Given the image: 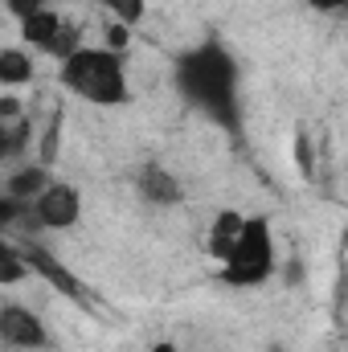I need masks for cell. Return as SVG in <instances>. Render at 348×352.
<instances>
[{
	"instance_id": "2",
	"label": "cell",
	"mask_w": 348,
	"mask_h": 352,
	"mask_svg": "<svg viewBox=\"0 0 348 352\" xmlns=\"http://www.w3.org/2000/svg\"><path fill=\"white\" fill-rule=\"evenodd\" d=\"M234 78H238V70H234L230 54L217 50V45H201V50H193L180 62V87H184V94L193 102L209 107V111H221L234 98Z\"/></svg>"
},
{
	"instance_id": "11",
	"label": "cell",
	"mask_w": 348,
	"mask_h": 352,
	"mask_svg": "<svg viewBox=\"0 0 348 352\" xmlns=\"http://www.w3.org/2000/svg\"><path fill=\"white\" fill-rule=\"evenodd\" d=\"M29 254V263H33V274H45L58 291H66V295H78V278L66 270V266L58 263L54 254H45V250H25Z\"/></svg>"
},
{
	"instance_id": "14",
	"label": "cell",
	"mask_w": 348,
	"mask_h": 352,
	"mask_svg": "<svg viewBox=\"0 0 348 352\" xmlns=\"http://www.w3.org/2000/svg\"><path fill=\"white\" fill-rule=\"evenodd\" d=\"M29 140V115L17 119V123H0V144H4V160H12Z\"/></svg>"
},
{
	"instance_id": "1",
	"label": "cell",
	"mask_w": 348,
	"mask_h": 352,
	"mask_svg": "<svg viewBox=\"0 0 348 352\" xmlns=\"http://www.w3.org/2000/svg\"><path fill=\"white\" fill-rule=\"evenodd\" d=\"M58 78L70 94H78L90 107H123V102H131V82H127L123 54H115L107 45H83L78 54L58 62Z\"/></svg>"
},
{
	"instance_id": "4",
	"label": "cell",
	"mask_w": 348,
	"mask_h": 352,
	"mask_svg": "<svg viewBox=\"0 0 348 352\" xmlns=\"http://www.w3.org/2000/svg\"><path fill=\"white\" fill-rule=\"evenodd\" d=\"M33 226L37 230H54V234H66L83 221V192L78 184H66V180H54L29 209Z\"/></svg>"
},
{
	"instance_id": "10",
	"label": "cell",
	"mask_w": 348,
	"mask_h": 352,
	"mask_svg": "<svg viewBox=\"0 0 348 352\" xmlns=\"http://www.w3.org/2000/svg\"><path fill=\"white\" fill-rule=\"evenodd\" d=\"M33 82V58L21 50V45H4L0 50V87L4 90H17Z\"/></svg>"
},
{
	"instance_id": "12",
	"label": "cell",
	"mask_w": 348,
	"mask_h": 352,
	"mask_svg": "<svg viewBox=\"0 0 348 352\" xmlns=\"http://www.w3.org/2000/svg\"><path fill=\"white\" fill-rule=\"evenodd\" d=\"M25 274H33L29 254H21L17 242H4L0 246V283L4 287H17V283H25Z\"/></svg>"
},
{
	"instance_id": "15",
	"label": "cell",
	"mask_w": 348,
	"mask_h": 352,
	"mask_svg": "<svg viewBox=\"0 0 348 352\" xmlns=\"http://www.w3.org/2000/svg\"><path fill=\"white\" fill-rule=\"evenodd\" d=\"M107 50H115V54H127V50H131V25H119V21H111V29H107Z\"/></svg>"
},
{
	"instance_id": "18",
	"label": "cell",
	"mask_w": 348,
	"mask_h": 352,
	"mask_svg": "<svg viewBox=\"0 0 348 352\" xmlns=\"http://www.w3.org/2000/svg\"><path fill=\"white\" fill-rule=\"evenodd\" d=\"M312 8H320V12H336V8H348V0H307Z\"/></svg>"
},
{
	"instance_id": "9",
	"label": "cell",
	"mask_w": 348,
	"mask_h": 352,
	"mask_svg": "<svg viewBox=\"0 0 348 352\" xmlns=\"http://www.w3.org/2000/svg\"><path fill=\"white\" fill-rule=\"evenodd\" d=\"M242 230H246V213H238V209H221V213L213 217V226H209V254H213L217 263H226V258L234 254Z\"/></svg>"
},
{
	"instance_id": "16",
	"label": "cell",
	"mask_w": 348,
	"mask_h": 352,
	"mask_svg": "<svg viewBox=\"0 0 348 352\" xmlns=\"http://www.w3.org/2000/svg\"><path fill=\"white\" fill-rule=\"evenodd\" d=\"M17 119H25V111H21V102H17V94L4 90V94H0V123H17Z\"/></svg>"
},
{
	"instance_id": "13",
	"label": "cell",
	"mask_w": 348,
	"mask_h": 352,
	"mask_svg": "<svg viewBox=\"0 0 348 352\" xmlns=\"http://www.w3.org/2000/svg\"><path fill=\"white\" fill-rule=\"evenodd\" d=\"M102 8L111 12V21H119V25H140L144 16H148V0H102Z\"/></svg>"
},
{
	"instance_id": "3",
	"label": "cell",
	"mask_w": 348,
	"mask_h": 352,
	"mask_svg": "<svg viewBox=\"0 0 348 352\" xmlns=\"http://www.w3.org/2000/svg\"><path fill=\"white\" fill-rule=\"evenodd\" d=\"M274 274V234L266 217H246V230L234 254L221 263V278L230 287H262Z\"/></svg>"
},
{
	"instance_id": "19",
	"label": "cell",
	"mask_w": 348,
	"mask_h": 352,
	"mask_svg": "<svg viewBox=\"0 0 348 352\" xmlns=\"http://www.w3.org/2000/svg\"><path fill=\"white\" fill-rule=\"evenodd\" d=\"M148 352H180V349H176L173 340H156V344H152Z\"/></svg>"
},
{
	"instance_id": "17",
	"label": "cell",
	"mask_w": 348,
	"mask_h": 352,
	"mask_svg": "<svg viewBox=\"0 0 348 352\" xmlns=\"http://www.w3.org/2000/svg\"><path fill=\"white\" fill-rule=\"evenodd\" d=\"M4 8H8L17 21H25V16H33L37 8H50V0H4Z\"/></svg>"
},
{
	"instance_id": "6",
	"label": "cell",
	"mask_w": 348,
	"mask_h": 352,
	"mask_svg": "<svg viewBox=\"0 0 348 352\" xmlns=\"http://www.w3.org/2000/svg\"><path fill=\"white\" fill-rule=\"evenodd\" d=\"M17 25H21V41L33 45V50H41V54H54V45H58L62 33H66V16L54 12V8H37L33 16H25V21H17Z\"/></svg>"
},
{
	"instance_id": "8",
	"label": "cell",
	"mask_w": 348,
	"mask_h": 352,
	"mask_svg": "<svg viewBox=\"0 0 348 352\" xmlns=\"http://www.w3.org/2000/svg\"><path fill=\"white\" fill-rule=\"evenodd\" d=\"M50 184H54V176H50L45 164H21V168H12L4 176V197H17V201L33 205Z\"/></svg>"
},
{
	"instance_id": "5",
	"label": "cell",
	"mask_w": 348,
	"mask_h": 352,
	"mask_svg": "<svg viewBox=\"0 0 348 352\" xmlns=\"http://www.w3.org/2000/svg\"><path fill=\"white\" fill-rule=\"evenodd\" d=\"M0 336H4L8 349H21V352L50 349V328L41 324V316H33L21 303H4L0 307Z\"/></svg>"
},
{
	"instance_id": "7",
	"label": "cell",
	"mask_w": 348,
	"mask_h": 352,
	"mask_svg": "<svg viewBox=\"0 0 348 352\" xmlns=\"http://www.w3.org/2000/svg\"><path fill=\"white\" fill-rule=\"evenodd\" d=\"M135 188H140V197H144L148 205H160V209H173V205H180V201H184L180 180H176L168 168H156V164L140 168V176H135Z\"/></svg>"
}]
</instances>
